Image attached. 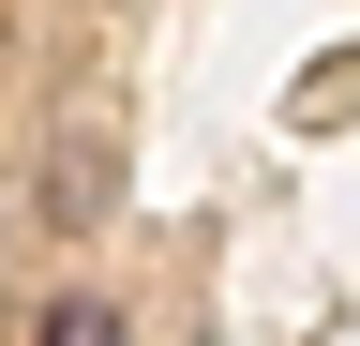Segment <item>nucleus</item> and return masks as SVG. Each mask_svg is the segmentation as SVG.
I'll use <instances>...</instances> for the list:
<instances>
[{"label": "nucleus", "instance_id": "1", "mask_svg": "<svg viewBox=\"0 0 360 346\" xmlns=\"http://www.w3.org/2000/svg\"><path fill=\"white\" fill-rule=\"evenodd\" d=\"M30 346H120V316H105L90 286H60V301H45V331H30Z\"/></svg>", "mask_w": 360, "mask_h": 346}]
</instances>
